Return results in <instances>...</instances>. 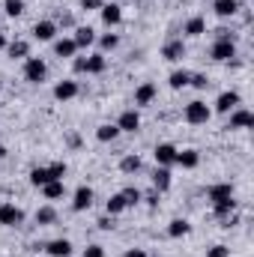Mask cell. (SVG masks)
<instances>
[{
    "label": "cell",
    "mask_w": 254,
    "mask_h": 257,
    "mask_svg": "<svg viewBox=\"0 0 254 257\" xmlns=\"http://www.w3.org/2000/svg\"><path fill=\"white\" fill-rule=\"evenodd\" d=\"M209 117H212V111L206 108V102L194 99L186 105V123H191V126H203V123H209Z\"/></svg>",
    "instance_id": "1"
},
{
    "label": "cell",
    "mask_w": 254,
    "mask_h": 257,
    "mask_svg": "<svg viewBox=\"0 0 254 257\" xmlns=\"http://www.w3.org/2000/svg\"><path fill=\"white\" fill-rule=\"evenodd\" d=\"M24 78L30 81V84H42L45 78H48V66L42 57H27V63H24Z\"/></svg>",
    "instance_id": "2"
},
{
    "label": "cell",
    "mask_w": 254,
    "mask_h": 257,
    "mask_svg": "<svg viewBox=\"0 0 254 257\" xmlns=\"http://www.w3.org/2000/svg\"><path fill=\"white\" fill-rule=\"evenodd\" d=\"M0 224L3 227H18L24 224V209L15 203H0Z\"/></svg>",
    "instance_id": "3"
},
{
    "label": "cell",
    "mask_w": 254,
    "mask_h": 257,
    "mask_svg": "<svg viewBox=\"0 0 254 257\" xmlns=\"http://www.w3.org/2000/svg\"><path fill=\"white\" fill-rule=\"evenodd\" d=\"M212 60H218V63H227V60H233L236 57V45H233V39H218L215 45H212Z\"/></svg>",
    "instance_id": "4"
},
{
    "label": "cell",
    "mask_w": 254,
    "mask_h": 257,
    "mask_svg": "<svg viewBox=\"0 0 254 257\" xmlns=\"http://www.w3.org/2000/svg\"><path fill=\"white\" fill-rule=\"evenodd\" d=\"M177 153H180V150H177L174 144H159L153 156H156V165H159V168H171V165H177Z\"/></svg>",
    "instance_id": "5"
},
{
    "label": "cell",
    "mask_w": 254,
    "mask_h": 257,
    "mask_svg": "<svg viewBox=\"0 0 254 257\" xmlns=\"http://www.w3.org/2000/svg\"><path fill=\"white\" fill-rule=\"evenodd\" d=\"M162 57H165V60H171V63L183 60V57H186V42H183V39H168V42H165V48H162Z\"/></svg>",
    "instance_id": "6"
},
{
    "label": "cell",
    "mask_w": 254,
    "mask_h": 257,
    "mask_svg": "<svg viewBox=\"0 0 254 257\" xmlns=\"http://www.w3.org/2000/svg\"><path fill=\"white\" fill-rule=\"evenodd\" d=\"M233 108H239V93H236V90H224V93L215 99V111H218V114H230Z\"/></svg>",
    "instance_id": "7"
},
{
    "label": "cell",
    "mask_w": 254,
    "mask_h": 257,
    "mask_svg": "<svg viewBox=\"0 0 254 257\" xmlns=\"http://www.w3.org/2000/svg\"><path fill=\"white\" fill-rule=\"evenodd\" d=\"M93 206V189L90 186H78V192L72 197V209L75 212H84V209H90Z\"/></svg>",
    "instance_id": "8"
},
{
    "label": "cell",
    "mask_w": 254,
    "mask_h": 257,
    "mask_svg": "<svg viewBox=\"0 0 254 257\" xmlns=\"http://www.w3.org/2000/svg\"><path fill=\"white\" fill-rule=\"evenodd\" d=\"M251 126H254L251 111H245V108H233V111H230V123H227V128H251Z\"/></svg>",
    "instance_id": "9"
},
{
    "label": "cell",
    "mask_w": 254,
    "mask_h": 257,
    "mask_svg": "<svg viewBox=\"0 0 254 257\" xmlns=\"http://www.w3.org/2000/svg\"><path fill=\"white\" fill-rule=\"evenodd\" d=\"M54 36H57V24H54V21H36L33 39H39V42H54Z\"/></svg>",
    "instance_id": "10"
},
{
    "label": "cell",
    "mask_w": 254,
    "mask_h": 257,
    "mask_svg": "<svg viewBox=\"0 0 254 257\" xmlns=\"http://www.w3.org/2000/svg\"><path fill=\"white\" fill-rule=\"evenodd\" d=\"M117 128H120V132H138V128H141V114H138L135 108L123 111L120 120H117Z\"/></svg>",
    "instance_id": "11"
},
{
    "label": "cell",
    "mask_w": 254,
    "mask_h": 257,
    "mask_svg": "<svg viewBox=\"0 0 254 257\" xmlns=\"http://www.w3.org/2000/svg\"><path fill=\"white\" fill-rule=\"evenodd\" d=\"M153 99H156V84H141V87L135 90V105H138V108L153 105Z\"/></svg>",
    "instance_id": "12"
},
{
    "label": "cell",
    "mask_w": 254,
    "mask_h": 257,
    "mask_svg": "<svg viewBox=\"0 0 254 257\" xmlns=\"http://www.w3.org/2000/svg\"><path fill=\"white\" fill-rule=\"evenodd\" d=\"M42 251H48L51 257H69L72 254V242L69 239H51L48 245H42Z\"/></svg>",
    "instance_id": "13"
},
{
    "label": "cell",
    "mask_w": 254,
    "mask_h": 257,
    "mask_svg": "<svg viewBox=\"0 0 254 257\" xmlns=\"http://www.w3.org/2000/svg\"><path fill=\"white\" fill-rule=\"evenodd\" d=\"M102 21H105L108 27L120 24V21H123V9H120L117 3H102Z\"/></svg>",
    "instance_id": "14"
},
{
    "label": "cell",
    "mask_w": 254,
    "mask_h": 257,
    "mask_svg": "<svg viewBox=\"0 0 254 257\" xmlns=\"http://www.w3.org/2000/svg\"><path fill=\"white\" fill-rule=\"evenodd\" d=\"M72 42H75L78 48H90V45L96 42V30H93V27H75Z\"/></svg>",
    "instance_id": "15"
},
{
    "label": "cell",
    "mask_w": 254,
    "mask_h": 257,
    "mask_svg": "<svg viewBox=\"0 0 254 257\" xmlns=\"http://www.w3.org/2000/svg\"><path fill=\"white\" fill-rule=\"evenodd\" d=\"M78 96V84L75 81H60L57 87H54V99L57 102H69V99H75Z\"/></svg>",
    "instance_id": "16"
},
{
    "label": "cell",
    "mask_w": 254,
    "mask_h": 257,
    "mask_svg": "<svg viewBox=\"0 0 254 257\" xmlns=\"http://www.w3.org/2000/svg\"><path fill=\"white\" fill-rule=\"evenodd\" d=\"M209 200L212 203H218V200H227V197H233V186L230 183H215V186H209Z\"/></svg>",
    "instance_id": "17"
},
{
    "label": "cell",
    "mask_w": 254,
    "mask_h": 257,
    "mask_svg": "<svg viewBox=\"0 0 254 257\" xmlns=\"http://www.w3.org/2000/svg\"><path fill=\"white\" fill-rule=\"evenodd\" d=\"M212 9H215V15H221V18H230V15H236L239 0H215Z\"/></svg>",
    "instance_id": "18"
},
{
    "label": "cell",
    "mask_w": 254,
    "mask_h": 257,
    "mask_svg": "<svg viewBox=\"0 0 254 257\" xmlns=\"http://www.w3.org/2000/svg\"><path fill=\"white\" fill-rule=\"evenodd\" d=\"M6 54H9L12 60H21V57H27V54H30V45H27L24 39H15V42H9V45H6Z\"/></svg>",
    "instance_id": "19"
},
{
    "label": "cell",
    "mask_w": 254,
    "mask_h": 257,
    "mask_svg": "<svg viewBox=\"0 0 254 257\" xmlns=\"http://www.w3.org/2000/svg\"><path fill=\"white\" fill-rule=\"evenodd\" d=\"M153 186H156V192H168V189H171V171H168V168H156Z\"/></svg>",
    "instance_id": "20"
},
{
    "label": "cell",
    "mask_w": 254,
    "mask_h": 257,
    "mask_svg": "<svg viewBox=\"0 0 254 257\" xmlns=\"http://www.w3.org/2000/svg\"><path fill=\"white\" fill-rule=\"evenodd\" d=\"M212 212H215V218H227V215H233V212H236V200H233V197L218 200V203H212Z\"/></svg>",
    "instance_id": "21"
},
{
    "label": "cell",
    "mask_w": 254,
    "mask_h": 257,
    "mask_svg": "<svg viewBox=\"0 0 254 257\" xmlns=\"http://www.w3.org/2000/svg\"><path fill=\"white\" fill-rule=\"evenodd\" d=\"M177 165H180V168H197V165H200V153H197V150H183V153H177Z\"/></svg>",
    "instance_id": "22"
},
{
    "label": "cell",
    "mask_w": 254,
    "mask_h": 257,
    "mask_svg": "<svg viewBox=\"0 0 254 257\" xmlns=\"http://www.w3.org/2000/svg\"><path fill=\"white\" fill-rule=\"evenodd\" d=\"M189 230H191V224L186 218H174V221L168 224V236H171V239H180V236H186Z\"/></svg>",
    "instance_id": "23"
},
{
    "label": "cell",
    "mask_w": 254,
    "mask_h": 257,
    "mask_svg": "<svg viewBox=\"0 0 254 257\" xmlns=\"http://www.w3.org/2000/svg\"><path fill=\"white\" fill-rule=\"evenodd\" d=\"M54 221H57V209H54V206H39V209H36V224L48 227V224H54Z\"/></svg>",
    "instance_id": "24"
},
{
    "label": "cell",
    "mask_w": 254,
    "mask_h": 257,
    "mask_svg": "<svg viewBox=\"0 0 254 257\" xmlns=\"http://www.w3.org/2000/svg\"><path fill=\"white\" fill-rule=\"evenodd\" d=\"M54 54H57V57H75V54H78V45H75L72 39H57V42H54Z\"/></svg>",
    "instance_id": "25"
},
{
    "label": "cell",
    "mask_w": 254,
    "mask_h": 257,
    "mask_svg": "<svg viewBox=\"0 0 254 257\" xmlns=\"http://www.w3.org/2000/svg\"><path fill=\"white\" fill-rule=\"evenodd\" d=\"M105 66H108L105 54H90V57H87V66H84V72H90V75H99V72H105Z\"/></svg>",
    "instance_id": "26"
},
{
    "label": "cell",
    "mask_w": 254,
    "mask_h": 257,
    "mask_svg": "<svg viewBox=\"0 0 254 257\" xmlns=\"http://www.w3.org/2000/svg\"><path fill=\"white\" fill-rule=\"evenodd\" d=\"M189 78H191V72H186V69H177V72H171L168 84H171V90H183V87H189Z\"/></svg>",
    "instance_id": "27"
},
{
    "label": "cell",
    "mask_w": 254,
    "mask_h": 257,
    "mask_svg": "<svg viewBox=\"0 0 254 257\" xmlns=\"http://www.w3.org/2000/svg\"><path fill=\"white\" fill-rule=\"evenodd\" d=\"M183 33H186V36H203V33H206V21H203V18H189L186 27H183Z\"/></svg>",
    "instance_id": "28"
},
{
    "label": "cell",
    "mask_w": 254,
    "mask_h": 257,
    "mask_svg": "<svg viewBox=\"0 0 254 257\" xmlns=\"http://www.w3.org/2000/svg\"><path fill=\"white\" fill-rule=\"evenodd\" d=\"M117 135H120V128L111 126V123H102V126L96 128V138H99L102 144H111V141H117Z\"/></svg>",
    "instance_id": "29"
},
{
    "label": "cell",
    "mask_w": 254,
    "mask_h": 257,
    "mask_svg": "<svg viewBox=\"0 0 254 257\" xmlns=\"http://www.w3.org/2000/svg\"><path fill=\"white\" fill-rule=\"evenodd\" d=\"M123 209H129L126 200H123V194H111L108 203H105V212H108V215H120Z\"/></svg>",
    "instance_id": "30"
},
{
    "label": "cell",
    "mask_w": 254,
    "mask_h": 257,
    "mask_svg": "<svg viewBox=\"0 0 254 257\" xmlns=\"http://www.w3.org/2000/svg\"><path fill=\"white\" fill-rule=\"evenodd\" d=\"M42 192H45L48 200H57V197H63L66 194V186H63V180H51L48 186H42Z\"/></svg>",
    "instance_id": "31"
},
{
    "label": "cell",
    "mask_w": 254,
    "mask_h": 257,
    "mask_svg": "<svg viewBox=\"0 0 254 257\" xmlns=\"http://www.w3.org/2000/svg\"><path fill=\"white\" fill-rule=\"evenodd\" d=\"M30 183L39 189V186H48L51 183V174H48V168H33L30 171Z\"/></svg>",
    "instance_id": "32"
},
{
    "label": "cell",
    "mask_w": 254,
    "mask_h": 257,
    "mask_svg": "<svg viewBox=\"0 0 254 257\" xmlns=\"http://www.w3.org/2000/svg\"><path fill=\"white\" fill-rule=\"evenodd\" d=\"M120 171H123V174H138V171H141V156H126V159L120 162Z\"/></svg>",
    "instance_id": "33"
},
{
    "label": "cell",
    "mask_w": 254,
    "mask_h": 257,
    "mask_svg": "<svg viewBox=\"0 0 254 257\" xmlns=\"http://www.w3.org/2000/svg\"><path fill=\"white\" fill-rule=\"evenodd\" d=\"M123 200H126V206H135V203H141L144 200V194H141V189H135V186H129V189H123Z\"/></svg>",
    "instance_id": "34"
},
{
    "label": "cell",
    "mask_w": 254,
    "mask_h": 257,
    "mask_svg": "<svg viewBox=\"0 0 254 257\" xmlns=\"http://www.w3.org/2000/svg\"><path fill=\"white\" fill-rule=\"evenodd\" d=\"M3 9H6V15H9V18H18V15L24 12V0H6V3H3Z\"/></svg>",
    "instance_id": "35"
},
{
    "label": "cell",
    "mask_w": 254,
    "mask_h": 257,
    "mask_svg": "<svg viewBox=\"0 0 254 257\" xmlns=\"http://www.w3.org/2000/svg\"><path fill=\"white\" fill-rule=\"evenodd\" d=\"M99 45H102L105 51H114V48L120 45V36H117V33H105V36L99 39Z\"/></svg>",
    "instance_id": "36"
},
{
    "label": "cell",
    "mask_w": 254,
    "mask_h": 257,
    "mask_svg": "<svg viewBox=\"0 0 254 257\" xmlns=\"http://www.w3.org/2000/svg\"><path fill=\"white\" fill-rule=\"evenodd\" d=\"M48 174H51V180H63L66 177V162H54V165H48Z\"/></svg>",
    "instance_id": "37"
},
{
    "label": "cell",
    "mask_w": 254,
    "mask_h": 257,
    "mask_svg": "<svg viewBox=\"0 0 254 257\" xmlns=\"http://www.w3.org/2000/svg\"><path fill=\"white\" fill-rule=\"evenodd\" d=\"M189 84L194 87V90H206V87H209V78H206V75H191Z\"/></svg>",
    "instance_id": "38"
},
{
    "label": "cell",
    "mask_w": 254,
    "mask_h": 257,
    "mask_svg": "<svg viewBox=\"0 0 254 257\" xmlns=\"http://www.w3.org/2000/svg\"><path fill=\"white\" fill-rule=\"evenodd\" d=\"M206 257H230V248H227V245H212V248L206 251Z\"/></svg>",
    "instance_id": "39"
},
{
    "label": "cell",
    "mask_w": 254,
    "mask_h": 257,
    "mask_svg": "<svg viewBox=\"0 0 254 257\" xmlns=\"http://www.w3.org/2000/svg\"><path fill=\"white\" fill-rule=\"evenodd\" d=\"M84 257H105V248L102 245H87L84 248Z\"/></svg>",
    "instance_id": "40"
},
{
    "label": "cell",
    "mask_w": 254,
    "mask_h": 257,
    "mask_svg": "<svg viewBox=\"0 0 254 257\" xmlns=\"http://www.w3.org/2000/svg\"><path fill=\"white\" fill-rule=\"evenodd\" d=\"M99 227H102V230H111V227H114V215H105V218H99Z\"/></svg>",
    "instance_id": "41"
},
{
    "label": "cell",
    "mask_w": 254,
    "mask_h": 257,
    "mask_svg": "<svg viewBox=\"0 0 254 257\" xmlns=\"http://www.w3.org/2000/svg\"><path fill=\"white\" fill-rule=\"evenodd\" d=\"M102 3H105V0H81L84 9H102Z\"/></svg>",
    "instance_id": "42"
},
{
    "label": "cell",
    "mask_w": 254,
    "mask_h": 257,
    "mask_svg": "<svg viewBox=\"0 0 254 257\" xmlns=\"http://www.w3.org/2000/svg\"><path fill=\"white\" fill-rule=\"evenodd\" d=\"M123 257H150V254H147L144 248H129V251H126Z\"/></svg>",
    "instance_id": "43"
},
{
    "label": "cell",
    "mask_w": 254,
    "mask_h": 257,
    "mask_svg": "<svg viewBox=\"0 0 254 257\" xmlns=\"http://www.w3.org/2000/svg\"><path fill=\"white\" fill-rule=\"evenodd\" d=\"M84 66H87V57H75V63H72L75 72H84Z\"/></svg>",
    "instance_id": "44"
},
{
    "label": "cell",
    "mask_w": 254,
    "mask_h": 257,
    "mask_svg": "<svg viewBox=\"0 0 254 257\" xmlns=\"http://www.w3.org/2000/svg\"><path fill=\"white\" fill-rule=\"evenodd\" d=\"M147 203H150V206H156V203H159V192H156V194H147Z\"/></svg>",
    "instance_id": "45"
},
{
    "label": "cell",
    "mask_w": 254,
    "mask_h": 257,
    "mask_svg": "<svg viewBox=\"0 0 254 257\" xmlns=\"http://www.w3.org/2000/svg\"><path fill=\"white\" fill-rule=\"evenodd\" d=\"M6 45H9V42H6V36H3V33H0V51H3V48H6Z\"/></svg>",
    "instance_id": "46"
},
{
    "label": "cell",
    "mask_w": 254,
    "mask_h": 257,
    "mask_svg": "<svg viewBox=\"0 0 254 257\" xmlns=\"http://www.w3.org/2000/svg\"><path fill=\"white\" fill-rule=\"evenodd\" d=\"M153 257H159V254H153Z\"/></svg>",
    "instance_id": "47"
}]
</instances>
